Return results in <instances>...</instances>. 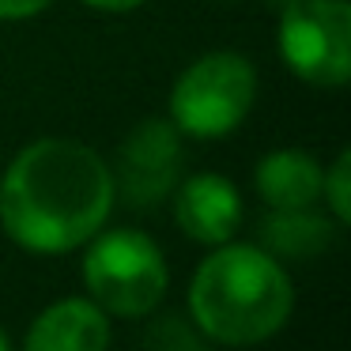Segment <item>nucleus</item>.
I'll use <instances>...</instances> for the list:
<instances>
[{
  "label": "nucleus",
  "instance_id": "obj_15",
  "mask_svg": "<svg viewBox=\"0 0 351 351\" xmlns=\"http://www.w3.org/2000/svg\"><path fill=\"white\" fill-rule=\"evenodd\" d=\"M0 351H16V348H12V340H8V332H4V328H0Z\"/></svg>",
  "mask_w": 351,
  "mask_h": 351
},
{
  "label": "nucleus",
  "instance_id": "obj_9",
  "mask_svg": "<svg viewBox=\"0 0 351 351\" xmlns=\"http://www.w3.org/2000/svg\"><path fill=\"white\" fill-rule=\"evenodd\" d=\"M321 178L325 170L317 167L310 152L302 147H276L253 170L257 193L272 212H295V208H313L321 200Z\"/></svg>",
  "mask_w": 351,
  "mask_h": 351
},
{
  "label": "nucleus",
  "instance_id": "obj_11",
  "mask_svg": "<svg viewBox=\"0 0 351 351\" xmlns=\"http://www.w3.org/2000/svg\"><path fill=\"white\" fill-rule=\"evenodd\" d=\"M321 200H328V212L336 223L351 219V152L343 147L332 159V167L321 178Z\"/></svg>",
  "mask_w": 351,
  "mask_h": 351
},
{
  "label": "nucleus",
  "instance_id": "obj_12",
  "mask_svg": "<svg viewBox=\"0 0 351 351\" xmlns=\"http://www.w3.org/2000/svg\"><path fill=\"white\" fill-rule=\"evenodd\" d=\"M152 348L155 351H204L197 336L185 332L178 321H162V325L155 328V332H152Z\"/></svg>",
  "mask_w": 351,
  "mask_h": 351
},
{
  "label": "nucleus",
  "instance_id": "obj_5",
  "mask_svg": "<svg viewBox=\"0 0 351 351\" xmlns=\"http://www.w3.org/2000/svg\"><path fill=\"white\" fill-rule=\"evenodd\" d=\"M280 57L313 87L351 80V8L348 0H295L280 16Z\"/></svg>",
  "mask_w": 351,
  "mask_h": 351
},
{
  "label": "nucleus",
  "instance_id": "obj_1",
  "mask_svg": "<svg viewBox=\"0 0 351 351\" xmlns=\"http://www.w3.org/2000/svg\"><path fill=\"white\" fill-rule=\"evenodd\" d=\"M114 197V174L95 147L34 140L0 178V223L27 253L57 257L99 234Z\"/></svg>",
  "mask_w": 351,
  "mask_h": 351
},
{
  "label": "nucleus",
  "instance_id": "obj_2",
  "mask_svg": "<svg viewBox=\"0 0 351 351\" xmlns=\"http://www.w3.org/2000/svg\"><path fill=\"white\" fill-rule=\"evenodd\" d=\"M295 287L287 268L268 250L223 242L197 265L189 283V313L215 343L250 348L287 325Z\"/></svg>",
  "mask_w": 351,
  "mask_h": 351
},
{
  "label": "nucleus",
  "instance_id": "obj_14",
  "mask_svg": "<svg viewBox=\"0 0 351 351\" xmlns=\"http://www.w3.org/2000/svg\"><path fill=\"white\" fill-rule=\"evenodd\" d=\"M87 8H99V12H132L140 8L144 0H84Z\"/></svg>",
  "mask_w": 351,
  "mask_h": 351
},
{
  "label": "nucleus",
  "instance_id": "obj_6",
  "mask_svg": "<svg viewBox=\"0 0 351 351\" xmlns=\"http://www.w3.org/2000/svg\"><path fill=\"white\" fill-rule=\"evenodd\" d=\"M178 170H182V136H178L174 121H144L129 132L117 155V174L114 189L125 193L129 204H159L170 189L178 185Z\"/></svg>",
  "mask_w": 351,
  "mask_h": 351
},
{
  "label": "nucleus",
  "instance_id": "obj_13",
  "mask_svg": "<svg viewBox=\"0 0 351 351\" xmlns=\"http://www.w3.org/2000/svg\"><path fill=\"white\" fill-rule=\"evenodd\" d=\"M49 8V0H0V19H31Z\"/></svg>",
  "mask_w": 351,
  "mask_h": 351
},
{
  "label": "nucleus",
  "instance_id": "obj_4",
  "mask_svg": "<svg viewBox=\"0 0 351 351\" xmlns=\"http://www.w3.org/2000/svg\"><path fill=\"white\" fill-rule=\"evenodd\" d=\"M257 99V72L242 53H208L178 76L170 91V121L197 140L230 136Z\"/></svg>",
  "mask_w": 351,
  "mask_h": 351
},
{
  "label": "nucleus",
  "instance_id": "obj_7",
  "mask_svg": "<svg viewBox=\"0 0 351 351\" xmlns=\"http://www.w3.org/2000/svg\"><path fill=\"white\" fill-rule=\"evenodd\" d=\"M174 219L193 242L223 245L242 223V197L223 174H193L174 189Z\"/></svg>",
  "mask_w": 351,
  "mask_h": 351
},
{
  "label": "nucleus",
  "instance_id": "obj_8",
  "mask_svg": "<svg viewBox=\"0 0 351 351\" xmlns=\"http://www.w3.org/2000/svg\"><path fill=\"white\" fill-rule=\"evenodd\" d=\"M110 317L91 298H61L34 317L23 351H106Z\"/></svg>",
  "mask_w": 351,
  "mask_h": 351
},
{
  "label": "nucleus",
  "instance_id": "obj_3",
  "mask_svg": "<svg viewBox=\"0 0 351 351\" xmlns=\"http://www.w3.org/2000/svg\"><path fill=\"white\" fill-rule=\"evenodd\" d=\"M84 283L106 317H144L167 298L170 268L144 230H99L84 253Z\"/></svg>",
  "mask_w": 351,
  "mask_h": 351
},
{
  "label": "nucleus",
  "instance_id": "obj_10",
  "mask_svg": "<svg viewBox=\"0 0 351 351\" xmlns=\"http://www.w3.org/2000/svg\"><path fill=\"white\" fill-rule=\"evenodd\" d=\"M336 242V219H321L313 208H295V212H268L261 223V250L272 257L306 261L325 253Z\"/></svg>",
  "mask_w": 351,
  "mask_h": 351
}]
</instances>
